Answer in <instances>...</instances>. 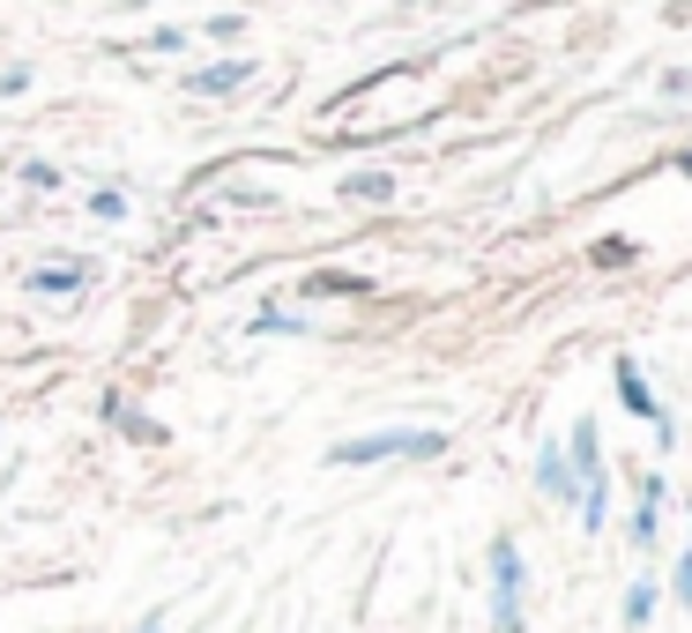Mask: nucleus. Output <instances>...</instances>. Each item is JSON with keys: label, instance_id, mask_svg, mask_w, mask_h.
I'll return each instance as SVG.
<instances>
[{"label": "nucleus", "instance_id": "obj_1", "mask_svg": "<svg viewBox=\"0 0 692 633\" xmlns=\"http://www.w3.org/2000/svg\"><path fill=\"white\" fill-rule=\"evenodd\" d=\"M448 455V432L440 425H387V432H358V440H335L327 469H372V463H440Z\"/></svg>", "mask_w": 692, "mask_h": 633}, {"label": "nucleus", "instance_id": "obj_2", "mask_svg": "<svg viewBox=\"0 0 692 633\" xmlns=\"http://www.w3.org/2000/svg\"><path fill=\"white\" fill-rule=\"evenodd\" d=\"M491 566V633H529V566H522V545L499 529L485 545Z\"/></svg>", "mask_w": 692, "mask_h": 633}, {"label": "nucleus", "instance_id": "obj_3", "mask_svg": "<svg viewBox=\"0 0 692 633\" xmlns=\"http://www.w3.org/2000/svg\"><path fill=\"white\" fill-rule=\"evenodd\" d=\"M611 387H618V403H625L641 425H655V447H678V425H670V410H663V395L648 387L641 358H618V366H611Z\"/></svg>", "mask_w": 692, "mask_h": 633}, {"label": "nucleus", "instance_id": "obj_4", "mask_svg": "<svg viewBox=\"0 0 692 633\" xmlns=\"http://www.w3.org/2000/svg\"><path fill=\"white\" fill-rule=\"evenodd\" d=\"M253 75H261V60H253V52H224V60H202V68H187L179 83L194 89V97H239Z\"/></svg>", "mask_w": 692, "mask_h": 633}, {"label": "nucleus", "instance_id": "obj_5", "mask_svg": "<svg viewBox=\"0 0 692 633\" xmlns=\"http://www.w3.org/2000/svg\"><path fill=\"white\" fill-rule=\"evenodd\" d=\"M97 418L112 425L120 440H134V447H164V440H171L150 410H134V395H120V387H105V395H97Z\"/></svg>", "mask_w": 692, "mask_h": 633}, {"label": "nucleus", "instance_id": "obj_6", "mask_svg": "<svg viewBox=\"0 0 692 633\" xmlns=\"http://www.w3.org/2000/svg\"><path fill=\"white\" fill-rule=\"evenodd\" d=\"M90 261L82 253H68V261H38V268H23V291L31 298H75V291H90Z\"/></svg>", "mask_w": 692, "mask_h": 633}, {"label": "nucleus", "instance_id": "obj_7", "mask_svg": "<svg viewBox=\"0 0 692 633\" xmlns=\"http://www.w3.org/2000/svg\"><path fill=\"white\" fill-rule=\"evenodd\" d=\"M536 492L551 506H581V477H573V463H566V447L559 440H544L536 447Z\"/></svg>", "mask_w": 692, "mask_h": 633}, {"label": "nucleus", "instance_id": "obj_8", "mask_svg": "<svg viewBox=\"0 0 692 633\" xmlns=\"http://www.w3.org/2000/svg\"><path fill=\"white\" fill-rule=\"evenodd\" d=\"M663 500H670L663 469H641V500H633V545L641 551H655V537H663Z\"/></svg>", "mask_w": 692, "mask_h": 633}, {"label": "nucleus", "instance_id": "obj_9", "mask_svg": "<svg viewBox=\"0 0 692 633\" xmlns=\"http://www.w3.org/2000/svg\"><path fill=\"white\" fill-rule=\"evenodd\" d=\"M566 463H573V477H581V485L611 477V469H604V432H596V418H573V432H566Z\"/></svg>", "mask_w": 692, "mask_h": 633}, {"label": "nucleus", "instance_id": "obj_10", "mask_svg": "<svg viewBox=\"0 0 692 633\" xmlns=\"http://www.w3.org/2000/svg\"><path fill=\"white\" fill-rule=\"evenodd\" d=\"M335 194H343V202H358V210H387V202H395V171L366 165V171H350Z\"/></svg>", "mask_w": 692, "mask_h": 633}, {"label": "nucleus", "instance_id": "obj_11", "mask_svg": "<svg viewBox=\"0 0 692 633\" xmlns=\"http://www.w3.org/2000/svg\"><path fill=\"white\" fill-rule=\"evenodd\" d=\"M298 291L306 298H372V276H358V268H313Z\"/></svg>", "mask_w": 692, "mask_h": 633}, {"label": "nucleus", "instance_id": "obj_12", "mask_svg": "<svg viewBox=\"0 0 692 633\" xmlns=\"http://www.w3.org/2000/svg\"><path fill=\"white\" fill-rule=\"evenodd\" d=\"M655 604H663V589H655V574H641V582L625 589V604H618V626H625V633H641V626L655 619Z\"/></svg>", "mask_w": 692, "mask_h": 633}, {"label": "nucleus", "instance_id": "obj_13", "mask_svg": "<svg viewBox=\"0 0 692 633\" xmlns=\"http://www.w3.org/2000/svg\"><path fill=\"white\" fill-rule=\"evenodd\" d=\"M246 336H313V321L290 313V306H261V313L246 321Z\"/></svg>", "mask_w": 692, "mask_h": 633}, {"label": "nucleus", "instance_id": "obj_14", "mask_svg": "<svg viewBox=\"0 0 692 633\" xmlns=\"http://www.w3.org/2000/svg\"><path fill=\"white\" fill-rule=\"evenodd\" d=\"M588 261H596V268H633V261H641V247H633V239H596V247H588Z\"/></svg>", "mask_w": 692, "mask_h": 633}, {"label": "nucleus", "instance_id": "obj_15", "mask_svg": "<svg viewBox=\"0 0 692 633\" xmlns=\"http://www.w3.org/2000/svg\"><path fill=\"white\" fill-rule=\"evenodd\" d=\"M82 210L97 216V224H127V194L120 187H97V194H82Z\"/></svg>", "mask_w": 692, "mask_h": 633}, {"label": "nucleus", "instance_id": "obj_16", "mask_svg": "<svg viewBox=\"0 0 692 633\" xmlns=\"http://www.w3.org/2000/svg\"><path fill=\"white\" fill-rule=\"evenodd\" d=\"M23 187H38V194H52V187H60V165H52V157H23Z\"/></svg>", "mask_w": 692, "mask_h": 633}, {"label": "nucleus", "instance_id": "obj_17", "mask_svg": "<svg viewBox=\"0 0 692 633\" xmlns=\"http://www.w3.org/2000/svg\"><path fill=\"white\" fill-rule=\"evenodd\" d=\"M670 589H678V604L692 611V545L678 551V566H670Z\"/></svg>", "mask_w": 692, "mask_h": 633}, {"label": "nucleus", "instance_id": "obj_18", "mask_svg": "<svg viewBox=\"0 0 692 633\" xmlns=\"http://www.w3.org/2000/svg\"><path fill=\"white\" fill-rule=\"evenodd\" d=\"M208 38H216V45H239L246 38V15H208Z\"/></svg>", "mask_w": 692, "mask_h": 633}, {"label": "nucleus", "instance_id": "obj_19", "mask_svg": "<svg viewBox=\"0 0 692 633\" xmlns=\"http://www.w3.org/2000/svg\"><path fill=\"white\" fill-rule=\"evenodd\" d=\"M31 89V68H0V97H23Z\"/></svg>", "mask_w": 692, "mask_h": 633}, {"label": "nucleus", "instance_id": "obj_20", "mask_svg": "<svg viewBox=\"0 0 692 633\" xmlns=\"http://www.w3.org/2000/svg\"><path fill=\"white\" fill-rule=\"evenodd\" d=\"M142 45H150V52H179V45H187V31H150Z\"/></svg>", "mask_w": 692, "mask_h": 633}, {"label": "nucleus", "instance_id": "obj_21", "mask_svg": "<svg viewBox=\"0 0 692 633\" xmlns=\"http://www.w3.org/2000/svg\"><path fill=\"white\" fill-rule=\"evenodd\" d=\"M134 633H164V611H142V626Z\"/></svg>", "mask_w": 692, "mask_h": 633}, {"label": "nucleus", "instance_id": "obj_22", "mask_svg": "<svg viewBox=\"0 0 692 633\" xmlns=\"http://www.w3.org/2000/svg\"><path fill=\"white\" fill-rule=\"evenodd\" d=\"M678 171H692V150H685V157H678Z\"/></svg>", "mask_w": 692, "mask_h": 633}, {"label": "nucleus", "instance_id": "obj_23", "mask_svg": "<svg viewBox=\"0 0 692 633\" xmlns=\"http://www.w3.org/2000/svg\"><path fill=\"white\" fill-rule=\"evenodd\" d=\"M685 514H692V506H685Z\"/></svg>", "mask_w": 692, "mask_h": 633}]
</instances>
